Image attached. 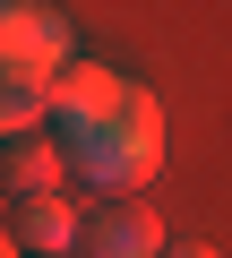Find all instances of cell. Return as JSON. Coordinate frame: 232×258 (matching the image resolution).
Returning a JSON list of instances; mask_svg holds the SVG:
<instances>
[{
  "label": "cell",
  "instance_id": "7",
  "mask_svg": "<svg viewBox=\"0 0 232 258\" xmlns=\"http://www.w3.org/2000/svg\"><path fill=\"white\" fill-rule=\"evenodd\" d=\"M164 258H215V249H206V241H172Z\"/></svg>",
  "mask_w": 232,
  "mask_h": 258
},
{
  "label": "cell",
  "instance_id": "2",
  "mask_svg": "<svg viewBox=\"0 0 232 258\" xmlns=\"http://www.w3.org/2000/svg\"><path fill=\"white\" fill-rule=\"evenodd\" d=\"M164 249H172V241H164L155 207H138V198L86 207V241H78V258H164Z\"/></svg>",
  "mask_w": 232,
  "mask_h": 258
},
{
  "label": "cell",
  "instance_id": "8",
  "mask_svg": "<svg viewBox=\"0 0 232 258\" xmlns=\"http://www.w3.org/2000/svg\"><path fill=\"white\" fill-rule=\"evenodd\" d=\"M0 258H18V232H9V224H0Z\"/></svg>",
  "mask_w": 232,
  "mask_h": 258
},
{
  "label": "cell",
  "instance_id": "4",
  "mask_svg": "<svg viewBox=\"0 0 232 258\" xmlns=\"http://www.w3.org/2000/svg\"><path fill=\"white\" fill-rule=\"evenodd\" d=\"M60 172H69L60 138H18V147H0V189H9L18 207H26V198H52Z\"/></svg>",
  "mask_w": 232,
  "mask_h": 258
},
{
  "label": "cell",
  "instance_id": "5",
  "mask_svg": "<svg viewBox=\"0 0 232 258\" xmlns=\"http://www.w3.org/2000/svg\"><path fill=\"white\" fill-rule=\"evenodd\" d=\"M35 120H52V95H35V86H18V78H0V147L35 138Z\"/></svg>",
  "mask_w": 232,
  "mask_h": 258
},
{
  "label": "cell",
  "instance_id": "1",
  "mask_svg": "<svg viewBox=\"0 0 232 258\" xmlns=\"http://www.w3.org/2000/svg\"><path fill=\"white\" fill-rule=\"evenodd\" d=\"M52 138H60L69 172L95 189V207L138 198L164 172V112H155V95L138 78H121V69H95V60H78L52 86Z\"/></svg>",
  "mask_w": 232,
  "mask_h": 258
},
{
  "label": "cell",
  "instance_id": "6",
  "mask_svg": "<svg viewBox=\"0 0 232 258\" xmlns=\"http://www.w3.org/2000/svg\"><path fill=\"white\" fill-rule=\"evenodd\" d=\"M35 18H43V9H18V0H0V69H18V60H26Z\"/></svg>",
  "mask_w": 232,
  "mask_h": 258
},
{
  "label": "cell",
  "instance_id": "3",
  "mask_svg": "<svg viewBox=\"0 0 232 258\" xmlns=\"http://www.w3.org/2000/svg\"><path fill=\"white\" fill-rule=\"evenodd\" d=\"M9 232H18V249H35V258H78V241H86V207H69V198L52 189V198H26Z\"/></svg>",
  "mask_w": 232,
  "mask_h": 258
}]
</instances>
